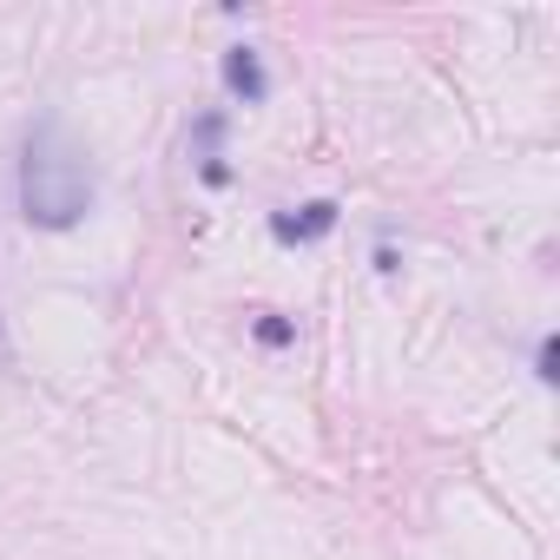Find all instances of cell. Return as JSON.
Instances as JSON below:
<instances>
[{
	"mask_svg": "<svg viewBox=\"0 0 560 560\" xmlns=\"http://www.w3.org/2000/svg\"><path fill=\"white\" fill-rule=\"evenodd\" d=\"M534 376H540V383L560 376V370H553V337H540V350H534Z\"/></svg>",
	"mask_w": 560,
	"mask_h": 560,
	"instance_id": "obj_5",
	"label": "cell"
},
{
	"mask_svg": "<svg viewBox=\"0 0 560 560\" xmlns=\"http://www.w3.org/2000/svg\"><path fill=\"white\" fill-rule=\"evenodd\" d=\"M298 337V324H284V317H257V343H270V350H284Z\"/></svg>",
	"mask_w": 560,
	"mask_h": 560,
	"instance_id": "obj_4",
	"label": "cell"
},
{
	"mask_svg": "<svg viewBox=\"0 0 560 560\" xmlns=\"http://www.w3.org/2000/svg\"><path fill=\"white\" fill-rule=\"evenodd\" d=\"M21 211L40 231H73L93 211V165L54 119H40L21 145Z\"/></svg>",
	"mask_w": 560,
	"mask_h": 560,
	"instance_id": "obj_1",
	"label": "cell"
},
{
	"mask_svg": "<svg viewBox=\"0 0 560 560\" xmlns=\"http://www.w3.org/2000/svg\"><path fill=\"white\" fill-rule=\"evenodd\" d=\"M224 86H231V100H244V106H264L270 80H264V60H257V47H231V54H224Z\"/></svg>",
	"mask_w": 560,
	"mask_h": 560,
	"instance_id": "obj_3",
	"label": "cell"
},
{
	"mask_svg": "<svg viewBox=\"0 0 560 560\" xmlns=\"http://www.w3.org/2000/svg\"><path fill=\"white\" fill-rule=\"evenodd\" d=\"M337 231V198H311L298 211H270V237L277 244H317Z\"/></svg>",
	"mask_w": 560,
	"mask_h": 560,
	"instance_id": "obj_2",
	"label": "cell"
}]
</instances>
